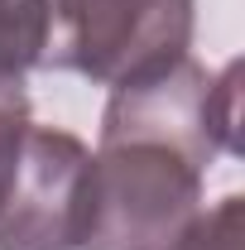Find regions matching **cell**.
I'll return each instance as SVG.
<instances>
[{
    "label": "cell",
    "instance_id": "obj_1",
    "mask_svg": "<svg viewBox=\"0 0 245 250\" xmlns=\"http://www.w3.org/2000/svg\"><path fill=\"white\" fill-rule=\"evenodd\" d=\"M202 173L168 145H96L82 250H173L202 212Z\"/></svg>",
    "mask_w": 245,
    "mask_h": 250
},
{
    "label": "cell",
    "instance_id": "obj_2",
    "mask_svg": "<svg viewBox=\"0 0 245 250\" xmlns=\"http://www.w3.org/2000/svg\"><path fill=\"white\" fill-rule=\"evenodd\" d=\"M241 62L207 72L202 62L183 58L149 67L111 87L101 111V145L111 140H149L187 154L197 168H212L221 154H241Z\"/></svg>",
    "mask_w": 245,
    "mask_h": 250
},
{
    "label": "cell",
    "instance_id": "obj_3",
    "mask_svg": "<svg viewBox=\"0 0 245 250\" xmlns=\"http://www.w3.org/2000/svg\"><path fill=\"white\" fill-rule=\"evenodd\" d=\"M192 0H48V43L39 67L121 87L183 58L192 48Z\"/></svg>",
    "mask_w": 245,
    "mask_h": 250
},
{
    "label": "cell",
    "instance_id": "obj_4",
    "mask_svg": "<svg viewBox=\"0 0 245 250\" xmlns=\"http://www.w3.org/2000/svg\"><path fill=\"white\" fill-rule=\"evenodd\" d=\"M92 149L53 125H29L0 197V250H82Z\"/></svg>",
    "mask_w": 245,
    "mask_h": 250
},
{
    "label": "cell",
    "instance_id": "obj_5",
    "mask_svg": "<svg viewBox=\"0 0 245 250\" xmlns=\"http://www.w3.org/2000/svg\"><path fill=\"white\" fill-rule=\"evenodd\" d=\"M48 0H0V77H24L43 62Z\"/></svg>",
    "mask_w": 245,
    "mask_h": 250
},
{
    "label": "cell",
    "instance_id": "obj_6",
    "mask_svg": "<svg viewBox=\"0 0 245 250\" xmlns=\"http://www.w3.org/2000/svg\"><path fill=\"white\" fill-rule=\"evenodd\" d=\"M245 241V197L231 192L216 207H202L173 250H241Z\"/></svg>",
    "mask_w": 245,
    "mask_h": 250
},
{
    "label": "cell",
    "instance_id": "obj_7",
    "mask_svg": "<svg viewBox=\"0 0 245 250\" xmlns=\"http://www.w3.org/2000/svg\"><path fill=\"white\" fill-rule=\"evenodd\" d=\"M29 125H34V111H29L24 77H0V197H5V188L15 178V164H20Z\"/></svg>",
    "mask_w": 245,
    "mask_h": 250
}]
</instances>
